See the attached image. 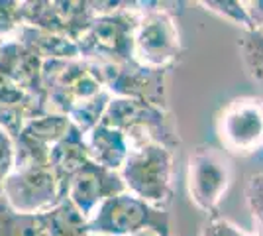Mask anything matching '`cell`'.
<instances>
[{"label": "cell", "instance_id": "obj_1", "mask_svg": "<svg viewBox=\"0 0 263 236\" xmlns=\"http://www.w3.org/2000/svg\"><path fill=\"white\" fill-rule=\"evenodd\" d=\"M97 16L77 40L79 57L92 63H126L134 59V32L140 20V2H112L100 8L92 2Z\"/></svg>", "mask_w": 263, "mask_h": 236}, {"label": "cell", "instance_id": "obj_2", "mask_svg": "<svg viewBox=\"0 0 263 236\" xmlns=\"http://www.w3.org/2000/svg\"><path fill=\"white\" fill-rule=\"evenodd\" d=\"M126 191L155 209H165L173 199V150L161 144L130 148L120 168Z\"/></svg>", "mask_w": 263, "mask_h": 236}, {"label": "cell", "instance_id": "obj_3", "mask_svg": "<svg viewBox=\"0 0 263 236\" xmlns=\"http://www.w3.org/2000/svg\"><path fill=\"white\" fill-rule=\"evenodd\" d=\"M100 122L120 130L130 142V148L161 144L169 150H175L181 144L167 111L149 102L112 97Z\"/></svg>", "mask_w": 263, "mask_h": 236}, {"label": "cell", "instance_id": "obj_4", "mask_svg": "<svg viewBox=\"0 0 263 236\" xmlns=\"http://www.w3.org/2000/svg\"><path fill=\"white\" fill-rule=\"evenodd\" d=\"M165 6V2H140V20L134 32V59L145 67L171 71L183 47L175 12Z\"/></svg>", "mask_w": 263, "mask_h": 236}, {"label": "cell", "instance_id": "obj_5", "mask_svg": "<svg viewBox=\"0 0 263 236\" xmlns=\"http://www.w3.org/2000/svg\"><path fill=\"white\" fill-rule=\"evenodd\" d=\"M90 234L134 236L143 230H154L159 236H169V214L165 209H155L145 201L124 191L97 207L87 219Z\"/></svg>", "mask_w": 263, "mask_h": 236}, {"label": "cell", "instance_id": "obj_6", "mask_svg": "<svg viewBox=\"0 0 263 236\" xmlns=\"http://www.w3.org/2000/svg\"><path fill=\"white\" fill-rule=\"evenodd\" d=\"M92 63V61H90ZM102 87L112 97L136 99L167 111V73L169 69H152L136 59L126 63H92Z\"/></svg>", "mask_w": 263, "mask_h": 236}, {"label": "cell", "instance_id": "obj_7", "mask_svg": "<svg viewBox=\"0 0 263 236\" xmlns=\"http://www.w3.org/2000/svg\"><path fill=\"white\" fill-rule=\"evenodd\" d=\"M2 197L18 213H45L63 201L53 171L44 164L14 166L4 181Z\"/></svg>", "mask_w": 263, "mask_h": 236}, {"label": "cell", "instance_id": "obj_8", "mask_svg": "<svg viewBox=\"0 0 263 236\" xmlns=\"http://www.w3.org/2000/svg\"><path fill=\"white\" fill-rule=\"evenodd\" d=\"M232 169L216 148L198 146L189 157V195L200 211L216 214L220 201L228 191Z\"/></svg>", "mask_w": 263, "mask_h": 236}, {"label": "cell", "instance_id": "obj_9", "mask_svg": "<svg viewBox=\"0 0 263 236\" xmlns=\"http://www.w3.org/2000/svg\"><path fill=\"white\" fill-rule=\"evenodd\" d=\"M220 142L224 148L246 156L263 144V99L238 97L230 101L216 120Z\"/></svg>", "mask_w": 263, "mask_h": 236}, {"label": "cell", "instance_id": "obj_10", "mask_svg": "<svg viewBox=\"0 0 263 236\" xmlns=\"http://www.w3.org/2000/svg\"><path fill=\"white\" fill-rule=\"evenodd\" d=\"M24 24L77 44L97 16L92 2H22Z\"/></svg>", "mask_w": 263, "mask_h": 236}, {"label": "cell", "instance_id": "obj_11", "mask_svg": "<svg viewBox=\"0 0 263 236\" xmlns=\"http://www.w3.org/2000/svg\"><path fill=\"white\" fill-rule=\"evenodd\" d=\"M126 187L122 183V177L118 171H110L88 159L81 169L75 171V175L69 179L65 189V199L77 207V211L85 219L97 211L102 201L110 197L124 193Z\"/></svg>", "mask_w": 263, "mask_h": 236}, {"label": "cell", "instance_id": "obj_12", "mask_svg": "<svg viewBox=\"0 0 263 236\" xmlns=\"http://www.w3.org/2000/svg\"><path fill=\"white\" fill-rule=\"evenodd\" d=\"M71 128V120L65 114L45 113L35 116L14 136V150H16V166L28 164H44L49 166V152L51 148L67 134Z\"/></svg>", "mask_w": 263, "mask_h": 236}, {"label": "cell", "instance_id": "obj_13", "mask_svg": "<svg viewBox=\"0 0 263 236\" xmlns=\"http://www.w3.org/2000/svg\"><path fill=\"white\" fill-rule=\"evenodd\" d=\"M88 156L87 144H85V134L71 124L67 134L51 148L49 152V168L53 171L55 179L59 183L61 197L65 199V189L69 179L75 175V171L87 164Z\"/></svg>", "mask_w": 263, "mask_h": 236}, {"label": "cell", "instance_id": "obj_14", "mask_svg": "<svg viewBox=\"0 0 263 236\" xmlns=\"http://www.w3.org/2000/svg\"><path fill=\"white\" fill-rule=\"evenodd\" d=\"M85 144L90 159L110 171H120L130 154V142L126 140V136L104 122L95 126L85 136Z\"/></svg>", "mask_w": 263, "mask_h": 236}, {"label": "cell", "instance_id": "obj_15", "mask_svg": "<svg viewBox=\"0 0 263 236\" xmlns=\"http://www.w3.org/2000/svg\"><path fill=\"white\" fill-rule=\"evenodd\" d=\"M45 236H90L87 219L69 199H63L53 209L45 211Z\"/></svg>", "mask_w": 263, "mask_h": 236}, {"label": "cell", "instance_id": "obj_16", "mask_svg": "<svg viewBox=\"0 0 263 236\" xmlns=\"http://www.w3.org/2000/svg\"><path fill=\"white\" fill-rule=\"evenodd\" d=\"M0 236H45L44 213H18L0 197Z\"/></svg>", "mask_w": 263, "mask_h": 236}, {"label": "cell", "instance_id": "obj_17", "mask_svg": "<svg viewBox=\"0 0 263 236\" xmlns=\"http://www.w3.org/2000/svg\"><path fill=\"white\" fill-rule=\"evenodd\" d=\"M110 99H112V95H110L108 90L106 89L100 90L99 95H95V97H90L87 101L75 104V106L67 113V118L71 120V124H73L75 128H79L83 134L87 136L95 126L100 124Z\"/></svg>", "mask_w": 263, "mask_h": 236}, {"label": "cell", "instance_id": "obj_18", "mask_svg": "<svg viewBox=\"0 0 263 236\" xmlns=\"http://www.w3.org/2000/svg\"><path fill=\"white\" fill-rule=\"evenodd\" d=\"M240 56L243 61V67L248 75L257 83L263 90V32H243V38L240 40Z\"/></svg>", "mask_w": 263, "mask_h": 236}, {"label": "cell", "instance_id": "obj_19", "mask_svg": "<svg viewBox=\"0 0 263 236\" xmlns=\"http://www.w3.org/2000/svg\"><path fill=\"white\" fill-rule=\"evenodd\" d=\"M200 6H204L206 10L226 18L228 22L241 26L243 32H253V26L250 22V18H248V14H246V8H243V2H234V0H202Z\"/></svg>", "mask_w": 263, "mask_h": 236}, {"label": "cell", "instance_id": "obj_20", "mask_svg": "<svg viewBox=\"0 0 263 236\" xmlns=\"http://www.w3.org/2000/svg\"><path fill=\"white\" fill-rule=\"evenodd\" d=\"M24 26L22 2L0 0V40H10Z\"/></svg>", "mask_w": 263, "mask_h": 236}, {"label": "cell", "instance_id": "obj_21", "mask_svg": "<svg viewBox=\"0 0 263 236\" xmlns=\"http://www.w3.org/2000/svg\"><path fill=\"white\" fill-rule=\"evenodd\" d=\"M16 166V150H14V138H12L2 126H0V197L4 189V181L8 179Z\"/></svg>", "mask_w": 263, "mask_h": 236}, {"label": "cell", "instance_id": "obj_22", "mask_svg": "<svg viewBox=\"0 0 263 236\" xmlns=\"http://www.w3.org/2000/svg\"><path fill=\"white\" fill-rule=\"evenodd\" d=\"M200 236H255V234H248L240 230L236 225H232L230 221L222 219L218 214H212L209 219V223L202 226V234Z\"/></svg>", "mask_w": 263, "mask_h": 236}, {"label": "cell", "instance_id": "obj_23", "mask_svg": "<svg viewBox=\"0 0 263 236\" xmlns=\"http://www.w3.org/2000/svg\"><path fill=\"white\" fill-rule=\"evenodd\" d=\"M246 195L253 216L263 226V175H253L246 187Z\"/></svg>", "mask_w": 263, "mask_h": 236}, {"label": "cell", "instance_id": "obj_24", "mask_svg": "<svg viewBox=\"0 0 263 236\" xmlns=\"http://www.w3.org/2000/svg\"><path fill=\"white\" fill-rule=\"evenodd\" d=\"M246 14L252 22L253 30H263V0H250L243 2Z\"/></svg>", "mask_w": 263, "mask_h": 236}, {"label": "cell", "instance_id": "obj_25", "mask_svg": "<svg viewBox=\"0 0 263 236\" xmlns=\"http://www.w3.org/2000/svg\"><path fill=\"white\" fill-rule=\"evenodd\" d=\"M134 236H159V234H155L154 230H143V232H138V234Z\"/></svg>", "mask_w": 263, "mask_h": 236}, {"label": "cell", "instance_id": "obj_26", "mask_svg": "<svg viewBox=\"0 0 263 236\" xmlns=\"http://www.w3.org/2000/svg\"><path fill=\"white\" fill-rule=\"evenodd\" d=\"M90 236H99V234H90Z\"/></svg>", "mask_w": 263, "mask_h": 236}, {"label": "cell", "instance_id": "obj_27", "mask_svg": "<svg viewBox=\"0 0 263 236\" xmlns=\"http://www.w3.org/2000/svg\"><path fill=\"white\" fill-rule=\"evenodd\" d=\"M259 32H263V30H259Z\"/></svg>", "mask_w": 263, "mask_h": 236}, {"label": "cell", "instance_id": "obj_28", "mask_svg": "<svg viewBox=\"0 0 263 236\" xmlns=\"http://www.w3.org/2000/svg\"><path fill=\"white\" fill-rule=\"evenodd\" d=\"M259 236H263V234H259Z\"/></svg>", "mask_w": 263, "mask_h": 236}]
</instances>
